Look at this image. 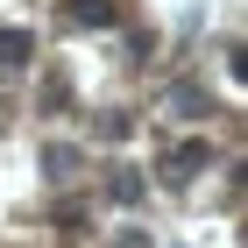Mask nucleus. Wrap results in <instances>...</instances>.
<instances>
[{
    "label": "nucleus",
    "instance_id": "nucleus-1",
    "mask_svg": "<svg viewBox=\"0 0 248 248\" xmlns=\"http://www.w3.org/2000/svg\"><path fill=\"white\" fill-rule=\"evenodd\" d=\"M64 15L85 21V29H107V21H114V0H64Z\"/></svg>",
    "mask_w": 248,
    "mask_h": 248
},
{
    "label": "nucleus",
    "instance_id": "nucleus-2",
    "mask_svg": "<svg viewBox=\"0 0 248 248\" xmlns=\"http://www.w3.org/2000/svg\"><path fill=\"white\" fill-rule=\"evenodd\" d=\"M29 50H36L29 29H0V64H29Z\"/></svg>",
    "mask_w": 248,
    "mask_h": 248
},
{
    "label": "nucleus",
    "instance_id": "nucleus-3",
    "mask_svg": "<svg viewBox=\"0 0 248 248\" xmlns=\"http://www.w3.org/2000/svg\"><path fill=\"white\" fill-rule=\"evenodd\" d=\"M206 142H185V149H170V163H163V170H170V177H191V170H199V163H206Z\"/></svg>",
    "mask_w": 248,
    "mask_h": 248
}]
</instances>
